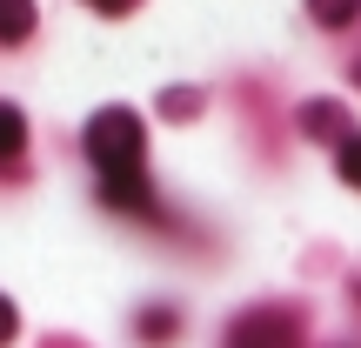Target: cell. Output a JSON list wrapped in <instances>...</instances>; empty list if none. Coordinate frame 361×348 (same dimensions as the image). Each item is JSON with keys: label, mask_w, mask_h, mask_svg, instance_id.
I'll use <instances>...</instances> for the list:
<instances>
[{"label": "cell", "mask_w": 361, "mask_h": 348, "mask_svg": "<svg viewBox=\"0 0 361 348\" xmlns=\"http://www.w3.org/2000/svg\"><path fill=\"white\" fill-rule=\"evenodd\" d=\"M141 148H147V134H141V114L134 107H101L87 121V155H94L101 174H134L141 168Z\"/></svg>", "instance_id": "6da1fadb"}, {"label": "cell", "mask_w": 361, "mask_h": 348, "mask_svg": "<svg viewBox=\"0 0 361 348\" xmlns=\"http://www.w3.org/2000/svg\"><path fill=\"white\" fill-rule=\"evenodd\" d=\"M221 348H301V315L295 308H247Z\"/></svg>", "instance_id": "7a4b0ae2"}, {"label": "cell", "mask_w": 361, "mask_h": 348, "mask_svg": "<svg viewBox=\"0 0 361 348\" xmlns=\"http://www.w3.org/2000/svg\"><path fill=\"white\" fill-rule=\"evenodd\" d=\"M101 201H107V208H121V215H141V221H154V215H161V201L147 194L141 168H134V174H101Z\"/></svg>", "instance_id": "3957f363"}, {"label": "cell", "mask_w": 361, "mask_h": 348, "mask_svg": "<svg viewBox=\"0 0 361 348\" xmlns=\"http://www.w3.org/2000/svg\"><path fill=\"white\" fill-rule=\"evenodd\" d=\"M20 148H27V114L0 101V161H20Z\"/></svg>", "instance_id": "277c9868"}, {"label": "cell", "mask_w": 361, "mask_h": 348, "mask_svg": "<svg viewBox=\"0 0 361 348\" xmlns=\"http://www.w3.org/2000/svg\"><path fill=\"white\" fill-rule=\"evenodd\" d=\"M34 34V0H0V40H27Z\"/></svg>", "instance_id": "5b68a950"}, {"label": "cell", "mask_w": 361, "mask_h": 348, "mask_svg": "<svg viewBox=\"0 0 361 348\" xmlns=\"http://www.w3.org/2000/svg\"><path fill=\"white\" fill-rule=\"evenodd\" d=\"M308 13H314L322 27H348L355 13H361V0H308Z\"/></svg>", "instance_id": "8992f818"}, {"label": "cell", "mask_w": 361, "mask_h": 348, "mask_svg": "<svg viewBox=\"0 0 361 348\" xmlns=\"http://www.w3.org/2000/svg\"><path fill=\"white\" fill-rule=\"evenodd\" d=\"M141 335H147V342L180 335V315H174V308H141Z\"/></svg>", "instance_id": "52a82bcc"}, {"label": "cell", "mask_w": 361, "mask_h": 348, "mask_svg": "<svg viewBox=\"0 0 361 348\" xmlns=\"http://www.w3.org/2000/svg\"><path fill=\"white\" fill-rule=\"evenodd\" d=\"M335 168H341V181H348V188H361V134H341Z\"/></svg>", "instance_id": "ba28073f"}, {"label": "cell", "mask_w": 361, "mask_h": 348, "mask_svg": "<svg viewBox=\"0 0 361 348\" xmlns=\"http://www.w3.org/2000/svg\"><path fill=\"white\" fill-rule=\"evenodd\" d=\"M301 121H308L314 134H322V128H341V107H328V101H308V107H301Z\"/></svg>", "instance_id": "9c48e42d"}, {"label": "cell", "mask_w": 361, "mask_h": 348, "mask_svg": "<svg viewBox=\"0 0 361 348\" xmlns=\"http://www.w3.org/2000/svg\"><path fill=\"white\" fill-rule=\"evenodd\" d=\"M13 335H20V315H13V301H7V295H0V348H7Z\"/></svg>", "instance_id": "30bf717a"}, {"label": "cell", "mask_w": 361, "mask_h": 348, "mask_svg": "<svg viewBox=\"0 0 361 348\" xmlns=\"http://www.w3.org/2000/svg\"><path fill=\"white\" fill-rule=\"evenodd\" d=\"M87 7H94V13H128L134 0H87Z\"/></svg>", "instance_id": "8fae6325"}, {"label": "cell", "mask_w": 361, "mask_h": 348, "mask_svg": "<svg viewBox=\"0 0 361 348\" xmlns=\"http://www.w3.org/2000/svg\"><path fill=\"white\" fill-rule=\"evenodd\" d=\"M355 301H361V282H355Z\"/></svg>", "instance_id": "7c38bea8"}]
</instances>
